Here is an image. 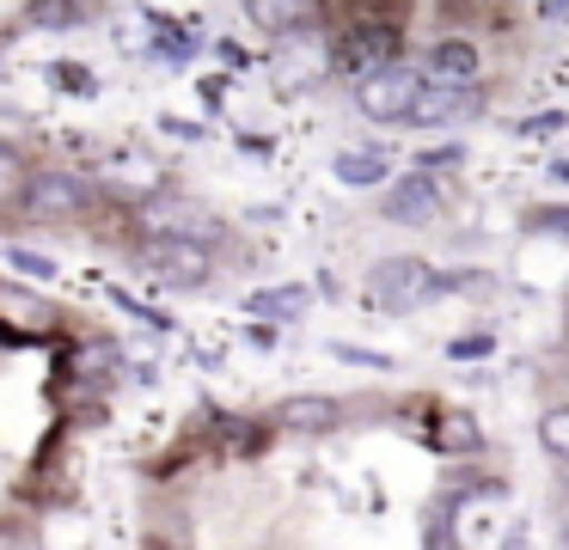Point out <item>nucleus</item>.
<instances>
[{
  "instance_id": "f257e3e1",
  "label": "nucleus",
  "mask_w": 569,
  "mask_h": 550,
  "mask_svg": "<svg viewBox=\"0 0 569 550\" xmlns=\"http://www.w3.org/2000/svg\"><path fill=\"white\" fill-rule=\"evenodd\" d=\"M398 56H405V31L392 19H356L337 37V68L356 73V80H373V73L398 68Z\"/></svg>"
},
{
  "instance_id": "f03ea898",
  "label": "nucleus",
  "mask_w": 569,
  "mask_h": 550,
  "mask_svg": "<svg viewBox=\"0 0 569 550\" xmlns=\"http://www.w3.org/2000/svg\"><path fill=\"white\" fill-rule=\"evenodd\" d=\"M435 293H447V276H435L422 257H386L368 276V300L386 306V312H410V306L435 300Z\"/></svg>"
},
{
  "instance_id": "7ed1b4c3",
  "label": "nucleus",
  "mask_w": 569,
  "mask_h": 550,
  "mask_svg": "<svg viewBox=\"0 0 569 550\" xmlns=\"http://www.w3.org/2000/svg\"><path fill=\"white\" fill-rule=\"evenodd\" d=\"M422 73H410L405 61L398 68H386V73H373V80H361L356 86V98H361V110H368L373 122H410V110H417V98H422Z\"/></svg>"
},
{
  "instance_id": "20e7f679",
  "label": "nucleus",
  "mask_w": 569,
  "mask_h": 550,
  "mask_svg": "<svg viewBox=\"0 0 569 550\" xmlns=\"http://www.w3.org/2000/svg\"><path fill=\"white\" fill-rule=\"evenodd\" d=\"M141 269L172 288H197L209 276V244H190V239H166V232H148L141 239Z\"/></svg>"
},
{
  "instance_id": "39448f33",
  "label": "nucleus",
  "mask_w": 569,
  "mask_h": 550,
  "mask_svg": "<svg viewBox=\"0 0 569 550\" xmlns=\"http://www.w3.org/2000/svg\"><path fill=\"white\" fill-rule=\"evenodd\" d=\"M19 202H26L31 220H74L87 208V178H74V171H38V178H26Z\"/></svg>"
},
{
  "instance_id": "423d86ee",
  "label": "nucleus",
  "mask_w": 569,
  "mask_h": 550,
  "mask_svg": "<svg viewBox=\"0 0 569 550\" xmlns=\"http://www.w3.org/2000/svg\"><path fill=\"white\" fill-rule=\"evenodd\" d=\"M483 110V86H422L417 110H410V122L417 129H447V122H466Z\"/></svg>"
},
{
  "instance_id": "0eeeda50",
  "label": "nucleus",
  "mask_w": 569,
  "mask_h": 550,
  "mask_svg": "<svg viewBox=\"0 0 569 550\" xmlns=\"http://www.w3.org/2000/svg\"><path fill=\"white\" fill-rule=\"evenodd\" d=\"M386 214H392V220H410V227L435 220V214H441V190H435V178H422V171L398 178L392 190H386Z\"/></svg>"
},
{
  "instance_id": "6e6552de",
  "label": "nucleus",
  "mask_w": 569,
  "mask_h": 550,
  "mask_svg": "<svg viewBox=\"0 0 569 550\" xmlns=\"http://www.w3.org/2000/svg\"><path fill=\"white\" fill-rule=\"evenodd\" d=\"M429 73H435V86H478V49L466 37H441L429 49Z\"/></svg>"
},
{
  "instance_id": "1a4fd4ad",
  "label": "nucleus",
  "mask_w": 569,
  "mask_h": 550,
  "mask_svg": "<svg viewBox=\"0 0 569 550\" xmlns=\"http://www.w3.org/2000/svg\"><path fill=\"white\" fill-rule=\"evenodd\" d=\"M337 416H343L337 398H288L282 410H276V422L282 428H337Z\"/></svg>"
},
{
  "instance_id": "9d476101",
  "label": "nucleus",
  "mask_w": 569,
  "mask_h": 550,
  "mask_svg": "<svg viewBox=\"0 0 569 550\" xmlns=\"http://www.w3.org/2000/svg\"><path fill=\"white\" fill-rule=\"evenodd\" d=\"M539 447L551 452L557 464H569V403H557V410L539 416Z\"/></svg>"
},
{
  "instance_id": "9b49d317",
  "label": "nucleus",
  "mask_w": 569,
  "mask_h": 550,
  "mask_svg": "<svg viewBox=\"0 0 569 550\" xmlns=\"http://www.w3.org/2000/svg\"><path fill=\"white\" fill-rule=\"evenodd\" d=\"M246 306L258 318H288V312H300V306H307V288H270V293H251Z\"/></svg>"
},
{
  "instance_id": "f8f14e48",
  "label": "nucleus",
  "mask_w": 569,
  "mask_h": 550,
  "mask_svg": "<svg viewBox=\"0 0 569 550\" xmlns=\"http://www.w3.org/2000/svg\"><path fill=\"white\" fill-rule=\"evenodd\" d=\"M337 178H343V183H380L386 178V159L380 153H337Z\"/></svg>"
},
{
  "instance_id": "ddd939ff",
  "label": "nucleus",
  "mask_w": 569,
  "mask_h": 550,
  "mask_svg": "<svg viewBox=\"0 0 569 550\" xmlns=\"http://www.w3.org/2000/svg\"><path fill=\"white\" fill-rule=\"evenodd\" d=\"M80 19H87V7H56V0L50 7H26V24H80Z\"/></svg>"
},
{
  "instance_id": "4468645a",
  "label": "nucleus",
  "mask_w": 569,
  "mask_h": 550,
  "mask_svg": "<svg viewBox=\"0 0 569 550\" xmlns=\"http://www.w3.org/2000/svg\"><path fill=\"white\" fill-rule=\"evenodd\" d=\"M19 178H26V166H19L13 147L0 141V202H7V196H19Z\"/></svg>"
},
{
  "instance_id": "2eb2a0df",
  "label": "nucleus",
  "mask_w": 569,
  "mask_h": 550,
  "mask_svg": "<svg viewBox=\"0 0 569 550\" xmlns=\"http://www.w3.org/2000/svg\"><path fill=\"white\" fill-rule=\"evenodd\" d=\"M251 19H258V24H295L300 7H251Z\"/></svg>"
},
{
  "instance_id": "dca6fc26",
  "label": "nucleus",
  "mask_w": 569,
  "mask_h": 550,
  "mask_svg": "<svg viewBox=\"0 0 569 550\" xmlns=\"http://www.w3.org/2000/svg\"><path fill=\"white\" fill-rule=\"evenodd\" d=\"M447 440H453V447H478V428H471L466 416H453V428H447Z\"/></svg>"
},
{
  "instance_id": "f3484780",
  "label": "nucleus",
  "mask_w": 569,
  "mask_h": 550,
  "mask_svg": "<svg viewBox=\"0 0 569 550\" xmlns=\"http://www.w3.org/2000/svg\"><path fill=\"white\" fill-rule=\"evenodd\" d=\"M62 86H74V92H92V73H87V68H62Z\"/></svg>"
},
{
  "instance_id": "a211bd4d",
  "label": "nucleus",
  "mask_w": 569,
  "mask_h": 550,
  "mask_svg": "<svg viewBox=\"0 0 569 550\" xmlns=\"http://www.w3.org/2000/svg\"><path fill=\"white\" fill-rule=\"evenodd\" d=\"M551 129H563V117H532L520 134H551Z\"/></svg>"
},
{
  "instance_id": "6ab92c4d",
  "label": "nucleus",
  "mask_w": 569,
  "mask_h": 550,
  "mask_svg": "<svg viewBox=\"0 0 569 550\" xmlns=\"http://www.w3.org/2000/svg\"><path fill=\"white\" fill-rule=\"evenodd\" d=\"M483 349H490V337H466V342H453L447 354H483Z\"/></svg>"
},
{
  "instance_id": "aec40b11",
  "label": "nucleus",
  "mask_w": 569,
  "mask_h": 550,
  "mask_svg": "<svg viewBox=\"0 0 569 550\" xmlns=\"http://www.w3.org/2000/svg\"><path fill=\"white\" fill-rule=\"evenodd\" d=\"M429 166H459V147H435V153H422Z\"/></svg>"
},
{
  "instance_id": "412c9836",
  "label": "nucleus",
  "mask_w": 569,
  "mask_h": 550,
  "mask_svg": "<svg viewBox=\"0 0 569 550\" xmlns=\"http://www.w3.org/2000/svg\"><path fill=\"white\" fill-rule=\"evenodd\" d=\"M0 550H26V538H19V526H0Z\"/></svg>"
},
{
  "instance_id": "4be33fe9",
  "label": "nucleus",
  "mask_w": 569,
  "mask_h": 550,
  "mask_svg": "<svg viewBox=\"0 0 569 550\" xmlns=\"http://www.w3.org/2000/svg\"><path fill=\"white\" fill-rule=\"evenodd\" d=\"M539 227H551V232H569V208H563V214H539Z\"/></svg>"
},
{
  "instance_id": "5701e85b",
  "label": "nucleus",
  "mask_w": 569,
  "mask_h": 550,
  "mask_svg": "<svg viewBox=\"0 0 569 550\" xmlns=\"http://www.w3.org/2000/svg\"><path fill=\"white\" fill-rule=\"evenodd\" d=\"M148 550H172V544H160V538H153V544H148Z\"/></svg>"
}]
</instances>
